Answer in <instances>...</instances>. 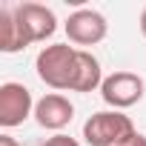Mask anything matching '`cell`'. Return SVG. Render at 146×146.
Here are the masks:
<instances>
[{"mask_svg":"<svg viewBox=\"0 0 146 146\" xmlns=\"http://www.w3.org/2000/svg\"><path fill=\"white\" fill-rule=\"evenodd\" d=\"M78 54H80V49L69 46V43H52V46L40 49V54L35 60L37 78L52 89L72 92V83H75V75H78Z\"/></svg>","mask_w":146,"mask_h":146,"instance_id":"1","label":"cell"},{"mask_svg":"<svg viewBox=\"0 0 146 146\" xmlns=\"http://www.w3.org/2000/svg\"><path fill=\"white\" fill-rule=\"evenodd\" d=\"M135 132V123L129 115L117 112V109H106V112H95L86 123H83V140L89 146H120L126 143Z\"/></svg>","mask_w":146,"mask_h":146,"instance_id":"2","label":"cell"},{"mask_svg":"<svg viewBox=\"0 0 146 146\" xmlns=\"http://www.w3.org/2000/svg\"><path fill=\"white\" fill-rule=\"evenodd\" d=\"M143 78L135 75V72H115V75H109L100 86V98L106 106L112 109H129L135 106L140 98H143Z\"/></svg>","mask_w":146,"mask_h":146,"instance_id":"3","label":"cell"},{"mask_svg":"<svg viewBox=\"0 0 146 146\" xmlns=\"http://www.w3.org/2000/svg\"><path fill=\"white\" fill-rule=\"evenodd\" d=\"M63 29H66L69 43H75V46H95V43H100L106 37L109 23L95 9H78V12L69 15V20L63 23Z\"/></svg>","mask_w":146,"mask_h":146,"instance_id":"4","label":"cell"},{"mask_svg":"<svg viewBox=\"0 0 146 146\" xmlns=\"http://www.w3.org/2000/svg\"><path fill=\"white\" fill-rule=\"evenodd\" d=\"M29 115H35V100H32V92L23 83L9 80V83L0 86V126L15 129Z\"/></svg>","mask_w":146,"mask_h":146,"instance_id":"5","label":"cell"},{"mask_svg":"<svg viewBox=\"0 0 146 146\" xmlns=\"http://www.w3.org/2000/svg\"><path fill=\"white\" fill-rule=\"evenodd\" d=\"M15 17L29 43H43L46 37H52L57 32V17L43 3H20V6H15Z\"/></svg>","mask_w":146,"mask_h":146,"instance_id":"6","label":"cell"},{"mask_svg":"<svg viewBox=\"0 0 146 146\" xmlns=\"http://www.w3.org/2000/svg\"><path fill=\"white\" fill-rule=\"evenodd\" d=\"M72 117H75V106H72V100L63 98V95H57V92H49V95H43L35 103V120H37V126L52 129L57 135H60L63 126L72 123Z\"/></svg>","mask_w":146,"mask_h":146,"instance_id":"7","label":"cell"},{"mask_svg":"<svg viewBox=\"0 0 146 146\" xmlns=\"http://www.w3.org/2000/svg\"><path fill=\"white\" fill-rule=\"evenodd\" d=\"M103 69L98 63V57L86 49H80L78 54V75H75V83H72V92H95L98 86H103Z\"/></svg>","mask_w":146,"mask_h":146,"instance_id":"8","label":"cell"},{"mask_svg":"<svg viewBox=\"0 0 146 146\" xmlns=\"http://www.w3.org/2000/svg\"><path fill=\"white\" fill-rule=\"evenodd\" d=\"M29 46L17 17H15V9H0V52L6 54H15V52H23Z\"/></svg>","mask_w":146,"mask_h":146,"instance_id":"9","label":"cell"},{"mask_svg":"<svg viewBox=\"0 0 146 146\" xmlns=\"http://www.w3.org/2000/svg\"><path fill=\"white\" fill-rule=\"evenodd\" d=\"M40 146H80L75 137H69V135H52V137H46Z\"/></svg>","mask_w":146,"mask_h":146,"instance_id":"10","label":"cell"},{"mask_svg":"<svg viewBox=\"0 0 146 146\" xmlns=\"http://www.w3.org/2000/svg\"><path fill=\"white\" fill-rule=\"evenodd\" d=\"M120 146H146V137L137 132V135H132V137H129L126 143H120Z\"/></svg>","mask_w":146,"mask_h":146,"instance_id":"11","label":"cell"},{"mask_svg":"<svg viewBox=\"0 0 146 146\" xmlns=\"http://www.w3.org/2000/svg\"><path fill=\"white\" fill-rule=\"evenodd\" d=\"M0 146H20V143H17L12 135H0Z\"/></svg>","mask_w":146,"mask_h":146,"instance_id":"12","label":"cell"},{"mask_svg":"<svg viewBox=\"0 0 146 146\" xmlns=\"http://www.w3.org/2000/svg\"><path fill=\"white\" fill-rule=\"evenodd\" d=\"M140 32H143V37H146V6H143V12H140Z\"/></svg>","mask_w":146,"mask_h":146,"instance_id":"13","label":"cell"}]
</instances>
